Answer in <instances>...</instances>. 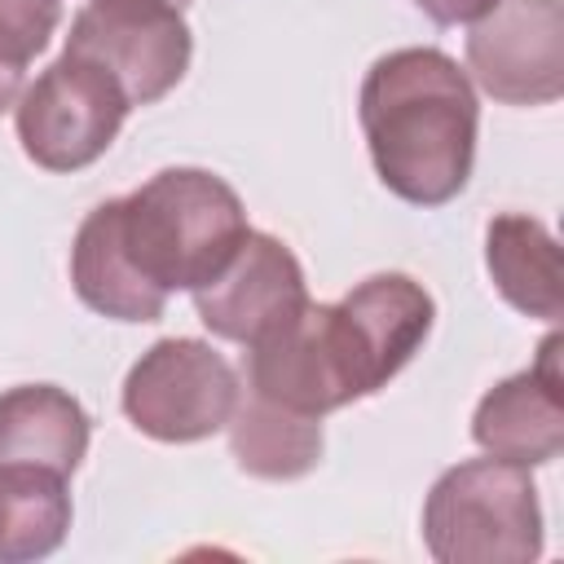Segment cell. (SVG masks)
I'll return each instance as SVG.
<instances>
[{"label": "cell", "mask_w": 564, "mask_h": 564, "mask_svg": "<svg viewBox=\"0 0 564 564\" xmlns=\"http://www.w3.org/2000/svg\"><path fill=\"white\" fill-rule=\"evenodd\" d=\"M485 264L498 295L520 308L524 317L560 322L564 291H560V242L555 234L524 212L494 216L485 229Z\"/></svg>", "instance_id": "obj_13"}, {"label": "cell", "mask_w": 564, "mask_h": 564, "mask_svg": "<svg viewBox=\"0 0 564 564\" xmlns=\"http://www.w3.org/2000/svg\"><path fill=\"white\" fill-rule=\"evenodd\" d=\"M18 97H22V70L0 62V115H4V110H13V106H18Z\"/></svg>", "instance_id": "obj_18"}, {"label": "cell", "mask_w": 564, "mask_h": 564, "mask_svg": "<svg viewBox=\"0 0 564 564\" xmlns=\"http://www.w3.org/2000/svg\"><path fill=\"white\" fill-rule=\"evenodd\" d=\"M167 4H176V9H185V4H189V0H167Z\"/></svg>", "instance_id": "obj_19"}, {"label": "cell", "mask_w": 564, "mask_h": 564, "mask_svg": "<svg viewBox=\"0 0 564 564\" xmlns=\"http://www.w3.org/2000/svg\"><path fill=\"white\" fill-rule=\"evenodd\" d=\"M66 476L35 463H0V564L44 560L66 542Z\"/></svg>", "instance_id": "obj_15"}, {"label": "cell", "mask_w": 564, "mask_h": 564, "mask_svg": "<svg viewBox=\"0 0 564 564\" xmlns=\"http://www.w3.org/2000/svg\"><path fill=\"white\" fill-rule=\"evenodd\" d=\"M304 304H308V282L295 251L282 238L256 229H247V238L225 260V269L194 291L198 322L212 335L242 348L291 322Z\"/></svg>", "instance_id": "obj_9"}, {"label": "cell", "mask_w": 564, "mask_h": 564, "mask_svg": "<svg viewBox=\"0 0 564 564\" xmlns=\"http://www.w3.org/2000/svg\"><path fill=\"white\" fill-rule=\"evenodd\" d=\"M88 410L57 383H18L0 392V463H35L70 476L88 454Z\"/></svg>", "instance_id": "obj_12"}, {"label": "cell", "mask_w": 564, "mask_h": 564, "mask_svg": "<svg viewBox=\"0 0 564 564\" xmlns=\"http://www.w3.org/2000/svg\"><path fill=\"white\" fill-rule=\"evenodd\" d=\"M467 79L502 106H551L564 93V4L494 0L467 22Z\"/></svg>", "instance_id": "obj_8"}, {"label": "cell", "mask_w": 564, "mask_h": 564, "mask_svg": "<svg viewBox=\"0 0 564 564\" xmlns=\"http://www.w3.org/2000/svg\"><path fill=\"white\" fill-rule=\"evenodd\" d=\"M436 26H458V22H476L494 0H414Z\"/></svg>", "instance_id": "obj_17"}, {"label": "cell", "mask_w": 564, "mask_h": 564, "mask_svg": "<svg viewBox=\"0 0 564 564\" xmlns=\"http://www.w3.org/2000/svg\"><path fill=\"white\" fill-rule=\"evenodd\" d=\"M238 375L234 366L203 339H159L150 344L119 392L128 423L163 445H189L216 436L234 405H238Z\"/></svg>", "instance_id": "obj_6"}, {"label": "cell", "mask_w": 564, "mask_h": 564, "mask_svg": "<svg viewBox=\"0 0 564 564\" xmlns=\"http://www.w3.org/2000/svg\"><path fill=\"white\" fill-rule=\"evenodd\" d=\"M62 22V0H0V62L26 70L48 48Z\"/></svg>", "instance_id": "obj_16"}, {"label": "cell", "mask_w": 564, "mask_h": 564, "mask_svg": "<svg viewBox=\"0 0 564 564\" xmlns=\"http://www.w3.org/2000/svg\"><path fill=\"white\" fill-rule=\"evenodd\" d=\"M66 53L97 62L132 106H154L185 79L194 40L167 0H88L70 22Z\"/></svg>", "instance_id": "obj_7"}, {"label": "cell", "mask_w": 564, "mask_h": 564, "mask_svg": "<svg viewBox=\"0 0 564 564\" xmlns=\"http://www.w3.org/2000/svg\"><path fill=\"white\" fill-rule=\"evenodd\" d=\"M423 542L441 564H529L542 555V507L529 467L467 458L436 476L423 502Z\"/></svg>", "instance_id": "obj_4"}, {"label": "cell", "mask_w": 564, "mask_h": 564, "mask_svg": "<svg viewBox=\"0 0 564 564\" xmlns=\"http://www.w3.org/2000/svg\"><path fill=\"white\" fill-rule=\"evenodd\" d=\"M128 110L132 101L97 62L62 53L48 70L35 75V84L22 88L13 106V128L22 154L35 167L79 172L115 145Z\"/></svg>", "instance_id": "obj_5"}, {"label": "cell", "mask_w": 564, "mask_h": 564, "mask_svg": "<svg viewBox=\"0 0 564 564\" xmlns=\"http://www.w3.org/2000/svg\"><path fill=\"white\" fill-rule=\"evenodd\" d=\"M436 304L405 273H375L339 304H304L247 348V388L282 410L322 419L379 392L423 348Z\"/></svg>", "instance_id": "obj_1"}, {"label": "cell", "mask_w": 564, "mask_h": 564, "mask_svg": "<svg viewBox=\"0 0 564 564\" xmlns=\"http://www.w3.org/2000/svg\"><path fill=\"white\" fill-rule=\"evenodd\" d=\"M70 286L93 313H101L110 322H159L167 308V295L154 291L137 273V264L119 238L115 198L97 203L84 216L75 247H70Z\"/></svg>", "instance_id": "obj_11"}, {"label": "cell", "mask_w": 564, "mask_h": 564, "mask_svg": "<svg viewBox=\"0 0 564 564\" xmlns=\"http://www.w3.org/2000/svg\"><path fill=\"white\" fill-rule=\"evenodd\" d=\"M119 238L137 273L172 295L212 282L247 238V212L229 181L207 167H163L115 198Z\"/></svg>", "instance_id": "obj_3"}, {"label": "cell", "mask_w": 564, "mask_h": 564, "mask_svg": "<svg viewBox=\"0 0 564 564\" xmlns=\"http://www.w3.org/2000/svg\"><path fill=\"white\" fill-rule=\"evenodd\" d=\"M357 119L370 163L397 198L414 207H441L463 194L476 163L480 101L467 70H458L449 53H383L361 79Z\"/></svg>", "instance_id": "obj_2"}, {"label": "cell", "mask_w": 564, "mask_h": 564, "mask_svg": "<svg viewBox=\"0 0 564 564\" xmlns=\"http://www.w3.org/2000/svg\"><path fill=\"white\" fill-rule=\"evenodd\" d=\"M229 449L234 463L256 480H300L322 458V419L282 410L247 388L229 414Z\"/></svg>", "instance_id": "obj_14"}, {"label": "cell", "mask_w": 564, "mask_h": 564, "mask_svg": "<svg viewBox=\"0 0 564 564\" xmlns=\"http://www.w3.org/2000/svg\"><path fill=\"white\" fill-rule=\"evenodd\" d=\"M471 441L507 463L542 467L564 449V379H560V335L538 344V361L502 383H494L476 414Z\"/></svg>", "instance_id": "obj_10"}]
</instances>
